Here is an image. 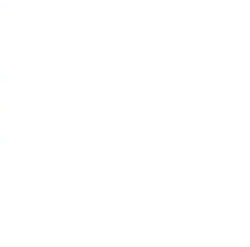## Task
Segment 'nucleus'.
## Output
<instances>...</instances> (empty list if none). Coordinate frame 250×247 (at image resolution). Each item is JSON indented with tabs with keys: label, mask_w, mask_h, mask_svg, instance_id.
<instances>
[]
</instances>
